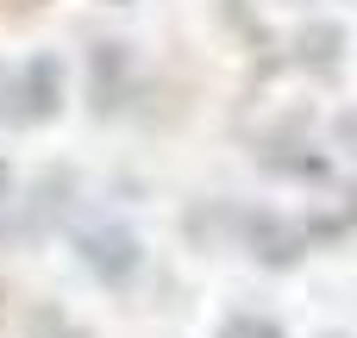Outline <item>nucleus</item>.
I'll return each instance as SVG.
<instances>
[{
    "instance_id": "obj_1",
    "label": "nucleus",
    "mask_w": 357,
    "mask_h": 338,
    "mask_svg": "<svg viewBox=\"0 0 357 338\" xmlns=\"http://www.w3.org/2000/svg\"><path fill=\"white\" fill-rule=\"evenodd\" d=\"M63 107V63L38 50L25 63H0V125H44Z\"/></svg>"
},
{
    "instance_id": "obj_2",
    "label": "nucleus",
    "mask_w": 357,
    "mask_h": 338,
    "mask_svg": "<svg viewBox=\"0 0 357 338\" xmlns=\"http://www.w3.org/2000/svg\"><path fill=\"white\" fill-rule=\"evenodd\" d=\"M75 251H82V263L107 282V289H119V282H132L138 276V238L119 226V220H100V226H82V238H75Z\"/></svg>"
},
{
    "instance_id": "obj_3",
    "label": "nucleus",
    "mask_w": 357,
    "mask_h": 338,
    "mask_svg": "<svg viewBox=\"0 0 357 338\" xmlns=\"http://www.w3.org/2000/svg\"><path fill=\"white\" fill-rule=\"evenodd\" d=\"M245 245H251L257 263H270V270H295L301 251H307V232L289 226V220H276V213H245Z\"/></svg>"
},
{
    "instance_id": "obj_4",
    "label": "nucleus",
    "mask_w": 357,
    "mask_h": 338,
    "mask_svg": "<svg viewBox=\"0 0 357 338\" xmlns=\"http://www.w3.org/2000/svg\"><path fill=\"white\" fill-rule=\"evenodd\" d=\"M126 88V44H94V107L113 113Z\"/></svg>"
},
{
    "instance_id": "obj_5",
    "label": "nucleus",
    "mask_w": 357,
    "mask_h": 338,
    "mask_svg": "<svg viewBox=\"0 0 357 338\" xmlns=\"http://www.w3.org/2000/svg\"><path fill=\"white\" fill-rule=\"evenodd\" d=\"M301 44H307V63H314V69H333V50H339V31H333V25H314Z\"/></svg>"
},
{
    "instance_id": "obj_6",
    "label": "nucleus",
    "mask_w": 357,
    "mask_h": 338,
    "mask_svg": "<svg viewBox=\"0 0 357 338\" xmlns=\"http://www.w3.org/2000/svg\"><path fill=\"white\" fill-rule=\"evenodd\" d=\"M220 338H282V326H270V320H251V314H238V320H226V332Z\"/></svg>"
},
{
    "instance_id": "obj_7",
    "label": "nucleus",
    "mask_w": 357,
    "mask_h": 338,
    "mask_svg": "<svg viewBox=\"0 0 357 338\" xmlns=\"http://www.w3.org/2000/svg\"><path fill=\"white\" fill-rule=\"evenodd\" d=\"M339 132L351 138V157H357V113H345V119H339Z\"/></svg>"
},
{
    "instance_id": "obj_8",
    "label": "nucleus",
    "mask_w": 357,
    "mask_h": 338,
    "mask_svg": "<svg viewBox=\"0 0 357 338\" xmlns=\"http://www.w3.org/2000/svg\"><path fill=\"white\" fill-rule=\"evenodd\" d=\"M38 338H63V332H56V320H38Z\"/></svg>"
}]
</instances>
